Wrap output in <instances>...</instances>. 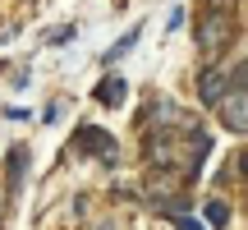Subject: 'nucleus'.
<instances>
[{
    "instance_id": "f257e3e1",
    "label": "nucleus",
    "mask_w": 248,
    "mask_h": 230,
    "mask_svg": "<svg viewBox=\"0 0 248 230\" xmlns=\"http://www.w3.org/2000/svg\"><path fill=\"white\" fill-rule=\"evenodd\" d=\"M225 42H230V23H225V14L207 9V14L198 18V46H202V55H221Z\"/></svg>"
},
{
    "instance_id": "f03ea898",
    "label": "nucleus",
    "mask_w": 248,
    "mask_h": 230,
    "mask_svg": "<svg viewBox=\"0 0 248 230\" xmlns=\"http://www.w3.org/2000/svg\"><path fill=\"white\" fill-rule=\"evenodd\" d=\"M225 92H230V74H225L221 65H207V69L198 74V97H202V106H221Z\"/></svg>"
},
{
    "instance_id": "7ed1b4c3",
    "label": "nucleus",
    "mask_w": 248,
    "mask_h": 230,
    "mask_svg": "<svg viewBox=\"0 0 248 230\" xmlns=\"http://www.w3.org/2000/svg\"><path fill=\"white\" fill-rule=\"evenodd\" d=\"M216 111H221L225 129H234V133H248V92L230 88V92H225V101H221Z\"/></svg>"
},
{
    "instance_id": "20e7f679",
    "label": "nucleus",
    "mask_w": 248,
    "mask_h": 230,
    "mask_svg": "<svg viewBox=\"0 0 248 230\" xmlns=\"http://www.w3.org/2000/svg\"><path fill=\"white\" fill-rule=\"evenodd\" d=\"M78 148H83V152H101L106 161H115V143H110L101 129H83V133H78Z\"/></svg>"
},
{
    "instance_id": "39448f33",
    "label": "nucleus",
    "mask_w": 248,
    "mask_h": 230,
    "mask_svg": "<svg viewBox=\"0 0 248 230\" xmlns=\"http://www.w3.org/2000/svg\"><path fill=\"white\" fill-rule=\"evenodd\" d=\"M124 92H129V83H124V79H101L97 83V101H101V106H120Z\"/></svg>"
},
{
    "instance_id": "423d86ee",
    "label": "nucleus",
    "mask_w": 248,
    "mask_h": 230,
    "mask_svg": "<svg viewBox=\"0 0 248 230\" xmlns=\"http://www.w3.org/2000/svg\"><path fill=\"white\" fill-rule=\"evenodd\" d=\"M207 221H212V226H225V221H230V207H225V203H207Z\"/></svg>"
},
{
    "instance_id": "0eeeda50",
    "label": "nucleus",
    "mask_w": 248,
    "mask_h": 230,
    "mask_svg": "<svg viewBox=\"0 0 248 230\" xmlns=\"http://www.w3.org/2000/svg\"><path fill=\"white\" fill-rule=\"evenodd\" d=\"M133 42H138V33H129V37H120V42H115V46H110V51H106V60H120V55L129 51Z\"/></svg>"
},
{
    "instance_id": "6e6552de",
    "label": "nucleus",
    "mask_w": 248,
    "mask_h": 230,
    "mask_svg": "<svg viewBox=\"0 0 248 230\" xmlns=\"http://www.w3.org/2000/svg\"><path fill=\"white\" fill-rule=\"evenodd\" d=\"M230 88H239V92H248V60H244L239 69L230 74Z\"/></svg>"
}]
</instances>
